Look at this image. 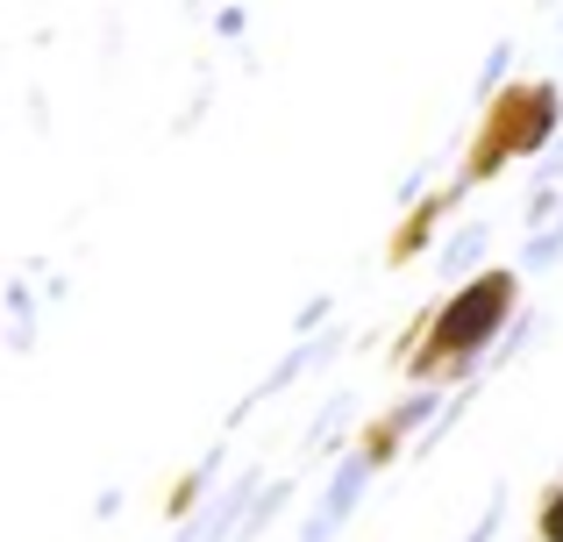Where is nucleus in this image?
I'll use <instances>...</instances> for the list:
<instances>
[{"instance_id": "f257e3e1", "label": "nucleus", "mask_w": 563, "mask_h": 542, "mask_svg": "<svg viewBox=\"0 0 563 542\" xmlns=\"http://www.w3.org/2000/svg\"><path fill=\"white\" fill-rule=\"evenodd\" d=\"M514 307H521V272L514 265H493V272L464 278L442 307H428V314L413 321V343L399 350L407 378L413 386H435V378L471 372V364L499 343V329L514 321Z\"/></svg>"}, {"instance_id": "20e7f679", "label": "nucleus", "mask_w": 563, "mask_h": 542, "mask_svg": "<svg viewBox=\"0 0 563 542\" xmlns=\"http://www.w3.org/2000/svg\"><path fill=\"white\" fill-rule=\"evenodd\" d=\"M421 407H428V392H413V400H407V407H393V414H378V421H372V429H364V435H357V443H364V450H357V457H364V464H372V472H385V464H393V457H399V443H407V429H413V421H421Z\"/></svg>"}, {"instance_id": "39448f33", "label": "nucleus", "mask_w": 563, "mask_h": 542, "mask_svg": "<svg viewBox=\"0 0 563 542\" xmlns=\"http://www.w3.org/2000/svg\"><path fill=\"white\" fill-rule=\"evenodd\" d=\"M536 542H563V486L542 493V507H536Z\"/></svg>"}, {"instance_id": "423d86ee", "label": "nucleus", "mask_w": 563, "mask_h": 542, "mask_svg": "<svg viewBox=\"0 0 563 542\" xmlns=\"http://www.w3.org/2000/svg\"><path fill=\"white\" fill-rule=\"evenodd\" d=\"M200 486H207V472H186L179 486H172V500H165V515L179 521V515H192V507H200Z\"/></svg>"}, {"instance_id": "f03ea898", "label": "nucleus", "mask_w": 563, "mask_h": 542, "mask_svg": "<svg viewBox=\"0 0 563 542\" xmlns=\"http://www.w3.org/2000/svg\"><path fill=\"white\" fill-rule=\"evenodd\" d=\"M556 122H563V93H556L550 79H514V86H499V93L478 108V129H471L464 186H485V179H499L507 165L536 157L542 143L556 136Z\"/></svg>"}, {"instance_id": "7ed1b4c3", "label": "nucleus", "mask_w": 563, "mask_h": 542, "mask_svg": "<svg viewBox=\"0 0 563 542\" xmlns=\"http://www.w3.org/2000/svg\"><path fill=\"white\" fill-rule=\"evenodd\" d=\"M456 193H464V179H456V186H442V193H428L421 208H413L407 222H399L393 236H385V265H393V272H399V265H413V257H421L428 243H435V229H442V214L456 208Z\"/></svg>"}]
</instances>
